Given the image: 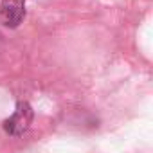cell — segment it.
<instances>
[{"label": "cell", "instance_id": "1", "mask_svg": "<svg viewBox=\"0 0 153 153\" xmlns=\"http://www.w3.org/2000/svg\"><path fill=\"white\" fill-rule=\"evenodd\" d=\"M33 115H34V114H33L31 105H29L27 101H20V103L16 105V110L13 112V115L4 121V130H6V133L11 135V137H20V135H24V133L29 130L31 123H33Z\"/></svg>", "mask_w": 153, "mask_h": 153}, {"label": "cell", "instance_id": "2", "mask_svg": "<svg viewBox=\"0 0 153 153\" xmlns=\"http://www.w3.org/2000/svg\"><path fill=\"white\" fill-rule=\"evenodd\" d=\"M0 16L4 25L18 27L25 16V0H0Z\"/></svg>", "mask_w": 153, "mask_h": 153}]
</instances>
